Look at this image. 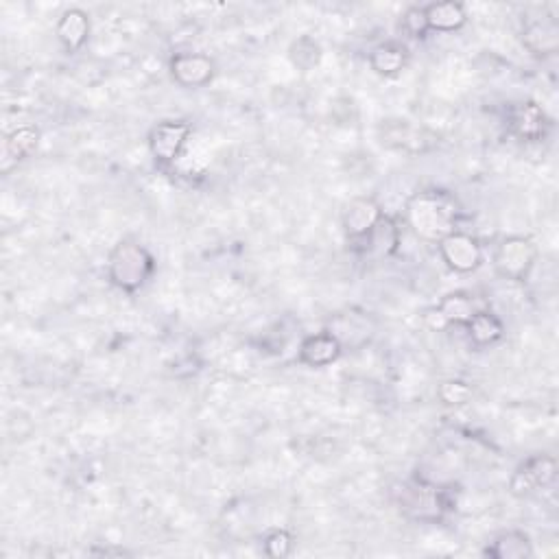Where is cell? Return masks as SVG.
Wrapping results in <instances>:
<instances>
[{"mask_svg":"<svg viewBox=\"0 0 559 559\" xmlns=\"http://www.w3.org/2000/svg\"><path fill=\"white\" fill-rule=\"evenodd\" d=\"M461 208L455 195L446 190H422L404 204V221L424 243L437 245L457 230Z\"/></svg>","mask_w":559,"mask_h":559,"instance_id":"obj_1","label":"cell"},{"mask_svg":"<svg viewBox=\"0 0 559 559\" xmlns=\"http://www.w3.org/2000/svg\"><path fill=\"white\" fill-rule=\"evenodd\" d=\"M424 324H426L428 328H431V330H435V332H442V330L450 328V326H448V321L444 319V315L437 311V306L428 308V311L424 313Z\"/></svg>","mask_w":559,"mask_h":559,"instance_id":"obj_27","label":"cell"},{"mask_svg":"<svg viewBox=\"0 0 559 559\" xmlns=\"http://www.w3.org/2000/svg\"><path fill=\"white\" fill-rule=\"evenodd\" d=\"M374 319L361 311H343L332 315L328 332L335 337L343 350H359L374 337Z\"/></svg>","mask_w":559,"mask_h":559,"instance_id":"obj_8","label":"cell"},{"mask_svg":"<svg viewBox=\"0 0 559 559\" xmlns=\"http://www.w3.org/2000/svg\"><path fill=\"white\" fill-rule=\"evenodd\" d=\"M193 125L188 121H162L151 129L149 153L158 166H171L188 145Z\"/></svg>","mask_w":559,"mask_h":559,"instance_id":"obj_5","label":"cell"},{"mask_svg":"<svg viewBox=\"0 0 559 559\" xmlns=\"http://www.w3.org/2000/svg\"><path fill=\"white\" fill-rule=\"evenodd\" d=\"M509 127L520 140L538 142L549 132V118L535 101H520L509 112Z\"/></svg>","mask_w":559,"mask_h":559,"instance_id":"obj_12","label":"cell"},{"mask_svg":"<svg viewBox=\"0 0 559 559\" xmlns=\"http://www.w3.org/2000/svg\"><path fill=\"white\" fill-rule=\"evenodd\" d=\"M263 549L269 557L273 559H284L289 557L295 549V538L287 531V529H271L265 540H263Z\"/></svg>","mask_w":559,"mask_h":559,"instance_id":"obj_25","label":"cell"},{"mask_svg":"<svg viewBox=\"0 0 559 559\" xmlns=\"http://www.w3.org/2000/svg\"><path fill=\"white\" fill-rule=\"evenodd\" d=\"M439 256L455 273H472L483 265V247L472 234L455 230L437 243Z\"/></svg>","mask_w":559,"mask_h":559,"instance_id":"obj_7","label":"cell"},{"mask_svg":"<svg viewBox=\"0 0 559 559\" xmlns=\"http://www.w3.org/2000/svg\"><path fill=\"white\" fill-rule=\"evenodd\" d=\"M380 217H383V208L374 197H354L341 214L343 232L350 241H361L372 232Z\"/></svg>","mask_w":559,"mask_h":559,"instance_id":"obj_10","label":"cell"},{"mask_svg":"<svg viewBox=\"0 0 559 559\" xmlns=\"http://www.w3.org/2000/svg\"><path fill=\"white\" fill-rule=\"evenodd\" d=\"M370 66L380 77H396L409 66V49L400 42H383L372 49Z\"/></svg>","mask_w":559,"mask_h":559,"instance_id":"obj_18","label":"cell"},{"mask_svg":"<svg viewBox=\"0 0 559 559\" xmlns=\"http://www.w3.org/2000/svg\"><path fill=\"white\" fill-rule=\"evenodd\" d=\"M289 57L300 70H313L321 62V46L311 35H302L291 44Z\"/></svg>","mask_w":559,"mask_h":559,"instance_id":"obj_23","label":"cell"},{"mask_svg":"<svg viewBox=\"0 0 559 559\" xmlns=\"http://www.w3.org/2000/svg\"><path fill=\"white\" fill-rule=\"evenodd\" d=\"M343 354L341 343L330 335L328 330L317 332V335L306 337L300 343V352H297V359L302 365L313 367V370H321V367H328L332 363L339 361V356Z\"/></svg>","mask_w":559,"mask_h":559,"instance_id":"obj_14","label":"cell"},{"mask_svg":"<svg viewBox=\"0 0 559 559\" xmlns=\"http://www.w3.org/2000/svg\"><path fill=\"white\" fill-rule=\"evenodd\" d=\"M361 245L359 252L363 256H370V258H376V260H383V258H391L396 252H398V247H400V228H398V223L387 217V214H383L380 217V221L374 225L372 232L365 236V239L361 241H356Z\"/></svg>","mask_w":559,"mask_h":559,"instance_id":"obj_13","label":"cell"},{"mask_svg":"<svg viewBox=\"0 0 559 559\" xmlns=\"http://www.w3.org/2000/svg\"><path fill=\"white\" fill-rule=\"evenodd\" d=\"M169 70L182 88H204L214 77V62L204 53H177L171 57Z\"/></svg>","mask_w":559,"mask_h":559,"instance_id":"obj_11","label":"cell"},{"mask_svg":"<svg viewBox=\"0 0 559 559\" xmlns=\"http://www.w3.org/2000/svg\"><path fill=\"white\" fill-rule=\"evenodd\" d=\"M437 311L444 315V319L448 321V326H466L474 315L483 311V308L477 306L474 295L463 293V291H455V293L444 295V300L437 304Z\"/></svg>","mask_w":559,"mask_h":559,"instance_id":"obj_21","label":"cell"},{"mask_svg":"<svg viewBox=\"0 0 559 559\" xmlns=\"http://www.w3.org/2000/svg\"><path fill=\"white\" fill-rule=\"evenodd\" d=\"M466 328L470 341L479 348L494 346L505 337V324L501 317H496L492 311H485V308L468 321Z\"/></svg>","mask_w":559,"mask_h":559,"instance_id":"obj_20","label":"cell"},{"mask_svg":"<svg viewBox=\"0 0 559 559\" xmlns=\"http://www.w3.org/2000/svg\"><path fill=\"white\" fill-rule=\"evenodd\" d=\"M380 140L383 145L404 153H424L435 145V136L426 129L415 127L409 121H387L380 127Z\"/></svg>","mask_w":559,"mask_h":559,"instance_id":"obj_9","label":"cell"},{"mask_svg":"<svg viewBox=\"0 0 559 559\" xmlns=\"http://www.w3.org/2000/svg\"><path fill=\"white\" fill-rule=\"evenodd\" d=\"M40 129L35 125H22L18 129H14L7 138H5V151L9 158H14L16 162L31 158L35 149L40 147Z\"/></svg>","mask_w":559,"mask_h":559,"instance_id":"obj_22","label":"cell"},{"mask_svg":"<svg viewBox=\"0 0 559 559\" xmlns=\"http://www.w3.org/2000/svg\"><path fill=\"white\" fill-rule=\"evenodd\" d=\"M57 40L62 42L68 53H77L86 46L90 38V16L83 9H66L57 20Z\"/></svg>","mask_w":559,"mask_h":559,"instance_id":"obj_15","label":"cell"},{"mask_svg":"<svg viewBox=\"0 0 559 559\" xmlns=\"http://www.w3.org/2000/svg\"><path fill=\"white\" fill-rule=\"evenodd\" d=\"M522 44L533 57H551L559 51V27L553 18L531 20L522 29Z\"/></svg>","mask_w":559,"mask_h":559,"instance_id":"obj_16","label":"cell"},{"mask_svg":"<svg viewBox=\"0 0 559 559\" xmlns=\"http://www.w3.org/2000/svg\"><path fill=\"white\" fill-rule=\"evenodd\" d=\"M557 477V461L549 455H533L514 470L509 479V492L516 498H527L549 487Z\"/></svg>","mask_w":559,"mask_h":559,"instance_id":"obj_6","label":"cell"},{"mask_svg":"<svg viewBox=\"0 0 559 559\" xmlns=\"http://www.w3.org/2000/svg\"><path fill=\"white\" fill-rule=\"evenodd\" d=\"M485 555L492 559H529L533 557V542L525 531H503L487 544Z\"/></svg>","mask_w":559,"mask_h":559,"instance_id":"obj_19","label":"cell"},{"mask_svg":"<svg viewBox=\"0 0 559 559\" xmlns=\"http://www.w3.org/2000/svg\"><path fill=\"white\" fill-rule=\"evenodd\" d=\"M402 31L409 35V38L422 40L428 33V22H426V11L424 7H411L407 9V14L402 16Z\"/></svg>","mask_w":559,"mask_h":559,"instance_id":"obj_26","label":"cell"},{"mask_svg":"<svg viewBox=\"0 0 559 559\" xmlns=\"http://www.w3.org/2000/svg\"><path fill=\"white\" fill-rule=\"evenodd\" d=\"M398 505L409 518L422 520V522L442 520L444 511L448 509L442 490H437L435 485H428L424 481L404 483L400 490Z\"/></svg>","mask_w":559,"mask_h":559,"instance_id":"obj_4","label":"cell"},{"mask_svg":"<svg viewBox=\"0 0 559 559\" xmlns=\"http://www.w3.org/2000/svg\"><path fill=\"white\" fill-rule=\"evenodd\" d=\"M535 260H538V245L527 236H507L496 245L494 269L505 280L525 282Z\"/></svg>","mask_w":559,"mask_h":559,"instance_id":"obj_3","label":"cell"},{"mask_svg":"<svg viewBox=\"0 0 559 559\" xmlns=\"http://www.w3.org/2000/svg\"><path fill=\"white\" fill-rule=\"evenodd\" d=\"M424 11H426L428 31L455 33V31L466 27V22H468L466 7H463L461 3H453V0H446V3L426 5Z\"/></svg>","mask_w":559,"mask_h":559,"instance_id":"obj_17","label":"cell"},{"mask_svg":"<svg viewBox=\"0 0 559 559\" xmlns=\"http://www.w3.org/2000/svg\"><path fill=\"white\" fill-rule=\"evenodd\" d=\"M472 396L474 391L466 380L450 378L437 387V398L439 402L446 404V407H466V404L472 400Z\"/></svg>","mask_w":559,"mask_h":559,"instance_id":"obj_24","label":"cell"},{"mask_svg":"<svg viewBox=\"0 0 559 559\" xmlns=\"http://www.w3.org/2000/svg\"><path fill=\"white\" fill-rule=\"evenodd\" d=\"M153 271H156V258L145 245L132 239L116 243L107 258V278L125 293L140 291L151 280Z\"/></svg>","mask_w":559,"mask_h":559,"instance_id":"obj_2","label":"cell"}]
</instances>
